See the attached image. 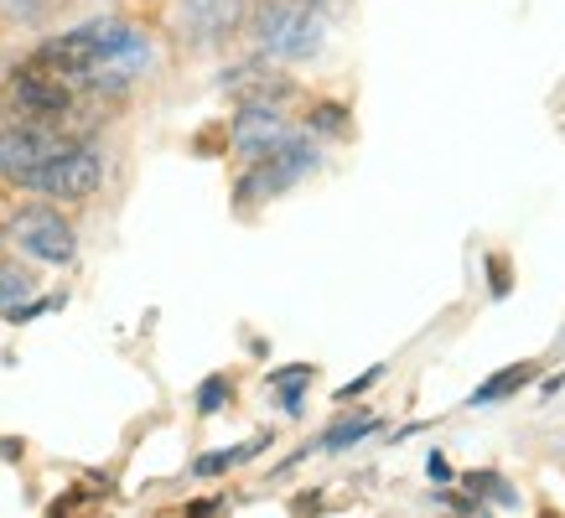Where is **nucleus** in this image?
<instances>
[{
  "instance_id": "nucleus-3",
  "label": "nucleus",
  "mask_w": 565,
  "mask_h": 518,
  "mask_svg": "<svg viewBox=\"0 0 565 518\" xmlns=\"http://www.w3.org/2000/svg\"><path fill=\"white\" fill-rule=\"evenodd\" d=\"M11 239L26 249L32 259H47V265H68L73 259V224L57 213V207L47 203H32V207H21L17 218H11Z\"/></svg>"
},
{
  "instance_id": "nucleus-19",
  "label": "nucleus",
  "mask_w": 565,
  "mask_h": 518,
  "mask_svg": "<svg viewBox=\"0 0 565 518\" xmlns=\"http://www.w3.org/2000/svg\"><path fill=\"white\" fill-rule=\"evenodd\" d=\"M426 472L436 477V483H451V462H446L441 451H430V456H426Z\"/></svg>"
},
{
  "instance_id": "nucleus-12",
  "label": "nucleus",
  "mask_w": 565,
  "mask_h": 518,
  "mask_svg": "<svg viewBox=\"0 0 565 518\" xmlns=\"http://www.w3.org/2000/svg\"><path fill=\"white\" fill-rule=\"evenodd\" d=\"M467 487H472L478 498L498 503V508H519V493L509 487V477H498V472H472V477H467Z\"/></svg>"
},
{
  "instance_id": "nucleus-11",
  "label": "nucleus",
  "mask_w": 565,
  "mask_h": 518,
  "mask_svg": "<svg viewBox=\"0 0 565 518\" xmlns=\"http://www.w3.org/2000/svg\"><path fill=\"white\" fill-rule=\"evenodd\" d=\"M265 441L270 435H255V441H244V446H228V451H213V456H198V477H218V472H228V466H239V462H249L255 451H265Z\"/></svg>"
},
{
  "instance_id": "nucleus-1",
  "label": "nucleus",
  "mask_w": 565,
  "mask_h": 518,
  "mask_svg": "<svg viewBox=\"0 0 565 518\" xmlns=\"http://www.w3.org/2000/svg\"><path fill=\"white\" fill-rule=\"evenodd\" d=\"M255 42L270 57H286V63H301V57H317L322 52V17H317V6L307 0H259L255 6Z\"/></svg>"
},
{
  "instance_id": "nucleus-21",
  "label": "nucleus",
  "mask_w": 565,
  "mask_h": 518,
  "mask_svg": "<svg viewBox=\"0 0 565 518\" xmlns=\"http://www.w3.org/2000/svg\"><path fill=\"white\" fill-rule=\"evenodd\" d=\"M188 518H218V503H192Z\"/></svg>"
},
{
  "instance_id": "nucleus-2",
  "label": "nucleus",
  "mask_w": 565,
  "mask_h": 518,
  "mask_svg": "<svg viewBox=\"0 0 565 518\" xmlns=\"http://www.w3.org/2000/svg\"><path fill=\"white\" fill-rule=\"evenodd\" d=\"M307 172H317V145L311 140H280L275 151H265L259 161H249V176L239 182V203L249 197H275V192L296 187Z\"/></svg>"
},
{
  "instance_id": "nucleus-20",
  "label": "nucleus",
  "mask_w": 565,
  "mask_h": 518,
  "mask_svg": "<svg viewBox=\"0 0 565 518\" xmlns=\"http://www.w3.org/2000/svg\"><path fill=\"white\" fill-rule=\"evenodd\" d=\"M488 270H493V295H503V291H509V265H503V259H493Z\"/></svg>"
},
{
  "instance_id": "nucleus-9",
  "label": "nucleus",
  "mask_w": 565,
  "mask_h": 518,
  "mask_svg": "<svg viewBox=\"0 0 565 518\" xmlns=\"http://www.w3.org/2000/svg\"><path fill=\"white\" fill-rule=\"evenodd\" d=\"M534 368H540V363H514V368L493 374L488 384H478V389H472V410H488V404H503V399H514L519 389L534 379Z\"/></svg>"
},
{
  "instance_id": "nucleus-7",
  "label": "nucleus",
  "mask_w": 565,
  "mask_h": 518,
  "mask_svg": "<svg viewBox=\"0 0 565 518\" xmlns=\"http://www.w3.org/2000/svg\"><path fill=\"white\" fill-rule=\"evenodd\" d=\"M234 151L244 155V161H259L265 151H275L280 140H291V130H286V120H280V109H265V104H244L239 120H234Z\"/></svg>"
},
{
  "instance_id": "nucleus-4",
  "label": "nucleus",
  "mask_w": 565,
  "mask_h": 518,
  "mask_svg": "<svg viewBox=\"0 0 565 518\" xmlns=\"http://www.w3.org/2000/svg\"><path fill=\"white\" fill-rule=\"evenodd\" d=\"M99 182H104L99 151H88V145H78V140H73L68 151L52 155L47 166L26 182V187L47 192V197H88V192H99Z\"/></svg>"
},
{
  "instance_id": "nucleus-15",
  "label": "nucleus",
  "mask_w": 565,
  "mask_h": 518,
  "mask_svg": "<svg viewBox=\"0 0 565 518\" xmlns=\"http://www.w3.org/2000/svg\"><path fill=\"white\" fill-rule=\"evenodd\" d=\"M311 130H322V136H343L348 109L343 104H317V109H311Z\"/></svg>"
},
{
  "instance_id": "nucleus-6",
  "label": "nucleus",
  "mask_w": 565,
  "mask_h": 518,
  "mask_svg": "<svg viewBox=\"0 0 565 518\" xmlns=\"http://www.w3.org/2000/svg\"><path fill=\"white\" fill-rule=\"evenodd\" d=\"M249 21V0H182V26L198 47H218Z\"/></svg>"
},
{
  "instance_id": "nucleus-14",
  "label": "nucleus",
  "mask_w": 565,
  "mask_h": 518,
  "mask_svg": "<svg viewBox=\"0 0 565 518\" xmlns=\"http://www.w3.org/2000/svg\"><path fill=\"white\" fill-rule=\"evenodd\" d=\"M26 291H32V276H26V270H17V265H0V306L11 311Z\"/></svg>"
},
{
  "instance_id": "nucleus-18",
  "label": "nucleus",
  "mask_w": 565,
  "mask_h": 518,
  "mask_svg": "<svg viewBox=\"0 0 565 518\" xmlns=\"http://www.w3.org/2000/svg\"><path fill=\"white\" fill-rule=\"evenodd\" d=\"M379 374H384V363H379V368H369V374H363V379L343 384V389H338V399H353V395H363V389H369V384H379Z\"/></svg>"
},
{
  "instance_id": "nucleus-16",
  "label": "nucleus",
  "mask_w": 565,
  "mask_h": 518,
  "mask_svg": "<svg viewBox=\"0 0 565 518\" xmlns=\"http://www.w3.org/2000/svg\"><path fill=\"white\" fill-rule=\"evenodd\" d=\"M223 404H228V379H207L198 389V414H218Z\"/></svg>"
},
{
  "instance_id": "nucleus-10",
  "label": "nucleus",
  "mask_w": 565,
  "mask_h": 518,
  "mask_svg": "<svg viewBox=\"0 0 565 518\" xmlns=\"http://www.w3.org/2000/svg\"><path fill=\"white\" fill-rule=\"evenodd\" d=\"M374 431H379L374 414H359V420H343V425H332V431H327L317 446H307V451H348V446H359L363 435H374Z\"/></svg>"
},
{
  "instance_id": "nucleus-8",
  "label": "nucleus",
  "mask_w": 565,
  "mask_h": 518,
  "mask_svg": "<svg viewBox=\"0 0 565 518\" xmlns=\"http://www.w3.org/2000/svg\"><path fill=\"white\" fill-rule=\"evenodd\" d=\"M223 88H228L239 104H265V109H275L280 99H291V84H286V78H275V73H265V68L223 73Z\"/></svg>"
},
{
  "instance_id": "nucleus-22",
  "label": "nucleus",
  "mask_w": 565,
  "mask_h": 518,
  "mask_svg": "<svg viewBox=\"0 0 565 518\" xmlns=\"http://www.w3.org/2000/svg\"><path fill=\"white\" fill-rule=\"evenodd\" d=\"M540 518H565V514H555V508H545V514H540Z\"/></svg>"
},
{
  "instance_id": "nucleus-13",
  "label": "nucleus",
  "mask_w": 565,
  "mask_h": 518,
  "mask_svg": "<svg viewBox=\"0 0 565 518\" xmlns=\"http://www.w3.org/2000/svg\"><path fill=\"white\" fill-rule=\"evenodd\" d=\"M311 374H317V368H307V363H296V368H280V374H270V384L275 389H280V399H286V410H301V389H307L311 384Z\"/></svg>"
},
{
  "instance_id": "nucleus-5",
  "label": "nucleus",
  "mask_w": 565,
  "mask_h": 518,
  "mask_svg": "<svg viewBox=\"0 0 565 518\" xmlns=\"http://www.w3.org/2000/svg\"><path fill=\"white\" fill-rule=\"evenodd\" d=\"M11 99H17V109L26 115L32 125H52V120H63L73 109V94H68V78H57V73L47 68H21L17 73V84H11Z\"/></svg>"
},
{
  "instance_id": "nucleus-17",
  "label": "nucleus",
  "mask_w": 565,
  "mask_h": 518,
  "mask_svg": "<svg viewBox=\"0 0 565 518\" xmlns=\"http://www.w3.org/2000/svg\"><path fill=\"white\" fill-rule=\"evenodd\" d=\"M47 6H52V0H6V11H11V17H21V21H36Z\"/></svg>"
}]
</instances>
